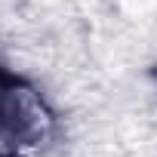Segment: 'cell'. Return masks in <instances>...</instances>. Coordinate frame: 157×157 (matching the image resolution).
I'll return each instance as SVG.
<instances>
[{"instance_id":"obj_1","label":"cell","mask_w":157,"mask_h":157,"mask_svg":"<svg viewBox=\"0 0 157 157\" xmlns=\"http://www.w3.org/2000/svg\"><path fill=\"white\" fill-rule=\"evenodd\" d=\"M52 132V114L40 93L0 68V157H28Z\"/></svg>"}]
</instances>
